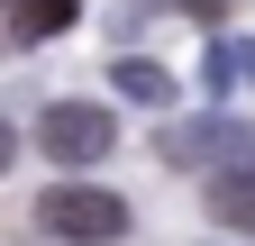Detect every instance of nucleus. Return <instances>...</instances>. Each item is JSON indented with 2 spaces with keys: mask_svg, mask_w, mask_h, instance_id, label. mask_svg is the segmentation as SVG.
Wrapping results in <instances>:
<instances>
[{
  "mask_svg": "<svg viewBox=\"0 0 255 246\" xmlns=\"http://www.w3.org/2000/svg\"><path fill=\"white\" fill-rule=\"evenodd\" d=\"M37 228L64 237V246H110V237H128V201L101 192V182H55L37 201Z\"/></svg>",
  "mask_w": 255,
  "mask_h": 246,
  "instance_id": "f257e3e1",
  "label": "nucleus"
},
{
  "mask_svg": "<svg viewBox=\"0 0 255 246\" xmlns=\"http://www.w3.org/2000/svg\"><path fill=\"white\" fill-rule=\"evenodd\" d=\"M110 137H119V128H110V110H101V101H55V110L37 119V146H46L55 164H101V155H110Z\"/></svg>",
  "mask_w": 255,
  "mask_h": 246,
  "instance_id": "f03ea898",
  "label": "nucleus"
},
{
  "mask_svg": "<svg viewBox=\"0 0 255 246\" xmlns=\"http://www.w3.org/2000/svg\"><path fill=\"white\" fill-rule=\"evenodd\" d=\"M164 164H255V128L246 119H182V128H164Z\"/></svg>",
  "mask_w": 255,
  "mask_h": 246,
  "instance_id": "7ed1b4c3",
  "label": "nucleus"
},
{
  "mask_svg": "<svg viewBox=\"0 0 255 246\" xmlns=\"http://www.w3.org/2000/svg\"><path fill=\"white\" fill-rule=\"evenodd\" d=\"M210 210H219V228H237V237H255V164H237V173H219V182H210Z\"/></svg>",
  "mask_w": 255,
  "mask_h": 246,
  "instance_id": "20e7f679",
  "label": "nucleus"
},
{
  "mask_svg": "<svg viewBox=\"0 0 255 246\" xmlns=\"http://www.w3.org/2000/svg\"><path fill=\"white\" fill-rule=\"evenodd\" d=\"M82 9L73 0H18V46H46V37H64Z\"/></svg>",
  "mask_w": 255,
  "mask_h": 246,
  "instance_id": "39448f33",
  "label": "nucleus"
},
{
  "mask_svg": "<svg viewBox=\"0 0 255 246\" xmlns=\"http://www.w3.org/2000/svg\"><path fill=\"white\" fill-rule=\"evenodd\" d=\"M110 82H119V91H128V101H137V110H164V101H173V82L155 73V64H137V55H128V64H119Z\"/></svg>",
  "mask_w": 255,
  "mask_h": 246,
  "instance_id": "423d86ee",
  "label": "nucleus"
},
{
  "mask_svg": "<svg viewBox=\"0 0 255 246\" xmlns=\"http://www.w3.org/2000/svg\"><path fill=\"white\" fill-rule=\"evenodd\" d=\"M237 73H246V46H228V37H210V55H201V82H210V91H228Z\"/></svg>",
  "mask_w": 255,
  "mask_h": 246,
  "instance_id": "0eeeda50",
  "label": "nucleus"
},
{
  "mask_svg": "<svg viewBox=\"0 0 255 246\" xmlns=\"http://www.w3.org/2000/svg\"><path fill=\"white\" fill-rule=\"evenodd\" d=\"M246 73H255V46H246Z\"/></svg>",
  "mask_w": 255,
  "mask_h": 246,
  "instance_id": "6e6552de",
  "label": "nucleus"
}]
</instances>
